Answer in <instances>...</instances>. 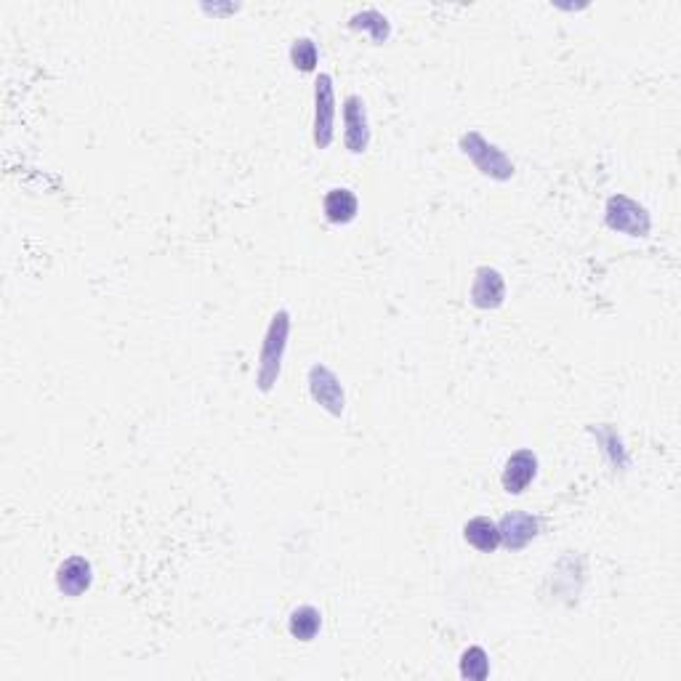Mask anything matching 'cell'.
<instances>
[{
    "mask_svg": "<svg viewBox=\"0 0 681 681\" xmlns=\"http://www.w3.org/2000/svg\"><path fill=\"white\" fill-rule=\"evenodd\" d=\"M344 141L346 149L352 155H362L370 144V126H368V112H365V102L360 96H349L344 102Z\"/></svg>",
    "mask_w": 681,
    "mask_h": 681,
    "instance_id": "52a82bcc",
    "label": "cell"
},
{
    "mask_svg": "<svg viewBox=\"0 0 681 681\" xmlns=\"http://www.w3.org/2000/svg\"><path fill=\"white\" fill-rule=\"evenodd\" d=\"M317 59H320V54H317V46H314L312 38L293 40V46H290V62H293L296 70L314 72L317 70Z\"/></svg>",
    "mask_w": 681,
    "mask_h": 681,
    "instance_id": "2e32d148",
    "label": "cell"
},
{
    "mask_svg": "<svg viewBox=\"0 0 681 681\" xmlns=\"http://www.w3.org/2000/svg\"><path fill=\"white\" fill-rule=\"evenodd\" d=\"M349 24H352V30H368L376 43H386L389 35H392V24H389V19H386L381 11H376V8H365L360 14H354Z\"/></svg>",
    "mask_w": 681,
    "mask_h": 681,
    "instance_id": "5bb4252c",
    "label": "cell"
},
{
    "mask_svg": "<svg viewBox=\"0 0 681 681\" xmlns=\"http://www.w3.org/2000/svg\"><path fill=\"white\" fill-rule=\"evenodd\" d=\"M94 583V567L86 556H70L56 567V588L70 599H78Z\"/></svg>",
    "mask_w": 681,
    "mask_h": 681,
    "instance_id": "8992f818",
    "label": "cell"
},
{
    "mask_svg": "<svg viewBox=\"0 0 681 681\" xmlns=\"http://www.w3.org/2000/svg\"><path fill=\"white\" fill-rule=\"evenodd\" d=\"M309 394L330 415H341L346 410V394L344 386H341V378L330 368L320 365V362L309 368Z\"/></svg>",
    "mask_w": 681,
    "mask_h": 681,
    "instance_id": "5b68a950",
    "label": "cell"
},
{
    "mask_svg": "<svg viewBox=\"0 0 681 681\" xmlns=\"http://www.w3.org/2000/svg\"><path fill=\"white\" fill-rule=\"evenodd\" d=\"M322 211H325V219L330 224H352L360 213V200L354 195L352 189L336 187L330 189L325 200H322Z\"/></svg>",
    "mask_w": 681,
    "mask_h": 681,
    "instance_id": "8fae6325",
    "label": "cell"
},
{
    "mask_svg": "<svg viewBox=\"0 0 681 681\" xmlns=\"http://www.w3.org/2000/svg\"><path fill=\"white\" fill-rule=\"evenodd\" d=\"M506 301V280L495 267H479L471 285V304L477 309H498Z\"/></svg>",
    "mask_w": 681,
    "mask_h": 681,
    "instance_id": "9c48e42d",
    "label": "cell"
},
{
    "mask_svg": "<svg viewBox=\"0 0 681 681\" xmlns=\"http://www.w3.org/2000/svg\"><path fill=\"white\" fill-rule=\"evenodd\" d=\"M320 628H322V615L317 607L304 604V607H296V610L290 612L288 631L293 639H298V642H312L314 636L320 634Z\"/></svg>",
    "mask_w": 681,
    "mask_h": 681,
    "instance_id": "4fadbf2b",
    "label": "cell"
},
{
    "mask_svg": "<svg viewBox=\"0 0 681 681\" xmlns=\"http://www.w3.org/2000/svg\"><path fill=\"white\" fill-rule=\"evenodd\" d=\"M288 336H290V314L285 312V309H280V312L272 317V322H269L267 333H264V341H261L256 384H259V389L264 394L272 392L274 384L280 381L282 360H285V349H288Z\"/></svg>",
    "mask_w": 681,
    "mask_h": 681,
    "instance_id": "6da1fadb",
    "label": "cell"
},
{
    "mask_svg": "<svg viewBox=\"0 0 681 681\" xmlns=\"http://www.w3.org/2000/svg\"><path fill=\"white\" fill-rule=\"evenodd\" d=\"M604 221H607V227L615 229V232H623V235L631 237H647L652 227V219L650 213H647V208L626 195H612L610 200H607Z\"/></svg>",
    "mask_w": 681,
    "mask_h": 681,
    "instance_id": "3957f363",
    "label": "cell"
},
{
    "mask_svg": "<svg viewBox=\"0 0 681 681\" xmlns=\"http://www.w3.org/2000/svg\"><path fill=\"white\" fill-rule=\"evenodd\" d=\"M336 136V88L333 78L322 72L314 80V144L317 149H328Z\"/></svg>",
    "mask_w": 681,
    "mask_h": 681,
    "instance_id": "277c9868",
    "label": "cell"
},
{
    "mask_svg": "<svg viewBox=\"0 0 681 681\" xmlns=\"http://www.w3.org/2000/svg\"><path fill=\"white\" fill-rule=\"evenodd\" d=\"M461 676L463 679L485 681L490 676V658L482 647H469L461 655Z\"/></svg>",
    "mask_w": 681,
    "mask_h": 681,
    "instance_id": "9a60e30c",
    "label": "cell"
},
{
    "mask_svg": "<svg viewBox=\"0 0 681 681\" xmlns=\"http://www.w3.org/2000/svg\"><path fill=\"white\" fill-rule=\"evenodd\" d=\"M535 477H538V455L533 450H517L503 466V490L511 495L525 493L527 487L533 485Z\"/></svg>",
    "mask_w": 681,
    "mask_h": 681,
    "instance_id": "ba28073f",
    "label": "cell"
},
{
    "mask_svg": "<svg viewBox=\"0 0 681 681\" xmlns=\"http://www.w3.org/2000/svg\"><path fill=\"white\" fill-rule=\"evenodd\" d=\"M461 152L469 157L471 163L477 165L479 173H485L495 181H509L514 176V163L501 147H495L493 141H487L479 131H469L461 136Z\"/></svg>",
    "mask_w": 681,
    "mask_h": 681,
    "instance_id": "7a4b0ae2",
    "label": "cell"
},
{
    "mask_svg": "<svg viewBox=\"0 0 681 681\" xmlns=\"http://www.w3.org/2000/svg\"><path fill=\"white\" fill-rule=\"evenodd\" d=\"M541 530V522L533 514H525V511H511L506 517L498 522V533H501V543L509 551H522L527 543L533 541L535 535Z\"/></svg>",
    "mask_w": 681,
    "mask_h": 681,
    "instance_id": "30bf717a",
    "label": "cell"
},
{
    "mask_svg": "<svg viewBox=\"0 0 681 681\" xmlns=\"http://www.w3.org/2000/svg\"><path fill=\"white\" fill-rule=\"evenodd\" d=\"M463 538L469 546H474L482 554H493L495 548L501 546V533H498V525L493 519L487 517H474L466 522L463 527Z\"/></svg>",
    "mask_w": 681,
    "mask_h": 681,
    "instance_id": "7c38bea8",
    "label": "cell"
}]
</instances>
